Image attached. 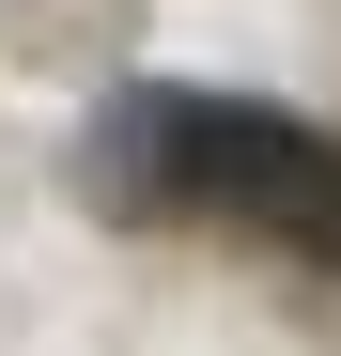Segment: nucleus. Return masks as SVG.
I'll return each instance as SVG.
<instances>
[{
  "label": "nucleus",
  "mask_w": 341,
  "mask_h": 356,
  "mask_svg": "<svg viewBox=\"0 0 341 356\" xmlns=\"http://www.w3.org/2000/svg\"><path fill=\"white\" fill-rule=\"evenodd\" d=\"M109 170H125L140 202H170V217H248L279 248L341 264V140L295 124V108L155 78V93H125V124H109Z\"/></svg>",
  "instance_id": "f257e3e1"
}]
</instances>
